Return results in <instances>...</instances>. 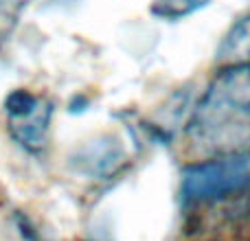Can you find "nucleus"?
<instances>
[{
    "label": "nucleus",
    "mask_w": 250,
    "mask_h": 241,
    "mask_svg": "<svg viewBox=\"0 0 250 241\" xmlns=\"http://www.w3.org/2000/svg\"><path fill=\"white\" fill-rule=\"evenodd\" d=\"M185 136L202 158L250 151V64H222L191 108Z\"/></svg>",
    "instance_id": "1"
},
{
    "label": "nucleus",
    "mask_w": 250,
    "mask_h": 241,
    "mask_svg": "<svg viewBox=\"0 0 250 241\" xmlns=\"http://www.w3.org/2000/svg\"><path fill=\"white\" fill-rule=\"evenodd\" d=\"M180 200L187 208L235 206L250 202V151L207 156L180 173Z\"/></svg>",
    "instance_id": "2"
},
{
    "label": "nucleus",
    "mask_w": 250,
    "mask_h": 241,
    "mask_svg": "<svg viewBox=\"0 0 250 241\" xmlns=\"http://www.w3.org/2000/svg\"><path fill=\"white\" fill-rule=\"evenodd\" d=\"M125 149L114 136H99L95 141H88L73 154V167L83 176H90L95 180H110L123 169Z\"/></svg>",
    "instance_id": "3"
},
{
    "label": "nucleus",
    "mask_w": 250,
    "mask_h": 241,
    "mask_svg": "<svg viewBox=\"0 0 250 241\" xmlns=\"http://www.w3.org/2000/svg\"><path fill=\"white\" fill-rule=\"evenodd\" d=\"M51 119H53V103L42 99L31 114L9 120V129H11L13 141L20 147H24L29 154H40L46 147Z\"/></svg>",
    "instance_id": "4"
},
{
    "label": "nucleus",
    "mask_w": 250,
    "mask_h": 241,
    "mask_svg": "<svg viewBox=\"0 0 250 241\" xmlns=\"http://www.w3.org/2000/svg\"><path fill=\"white\" fill-rule=\"evenodd\" d=\"M213 0H151L149 13L154 18H158V20L178 22V20H185V18L202 11Z\"/></svg>",
    "instance_id": "5"
},
{
    "label": "nucleus",
    "mask_w": 250,
    "mask_h": 241,
    "mask_svg": "<svg viewBox=\"0 0 250 241\" xmlns=\"http://www.w3.org/2000/svg\"><path fill=\"white\" fill-rule=\"evenodd\" d=\"M26 9V0H0V51L16 33Z\"/></svg>",
    "instance_id": "6"
},
{
    "label": "nucleus",
    "mask_w": 250,
    "mask_h": 241,
    "mask_svg": "<svg viewBox=\"0 0 250 241\" xmlns=\"http://www.w3.org/2000/svg\"><path fill=\"white\" fill-rule=\"evenodd\" d=\"M40 101H42V97L33 95L31 90H24V88H18V90L9 92L7 99H4V112H7L9 120L22 119L33 112L40 105Z\"/></svg>",
    "instance_id": "7"
}]
</instances>
